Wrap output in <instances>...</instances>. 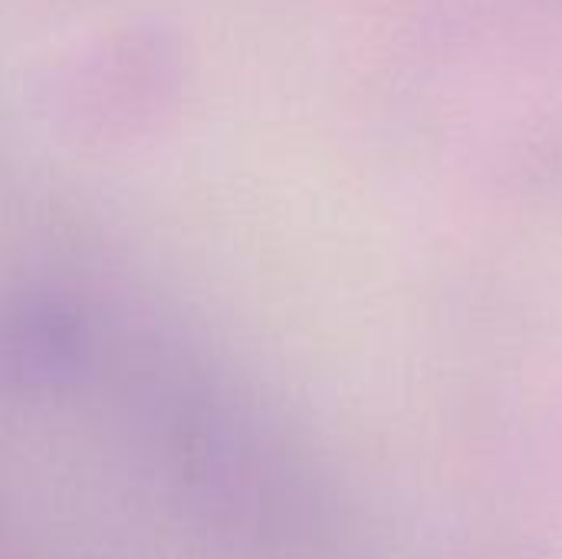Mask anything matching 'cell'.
I'll use <instances>...</instances> for the list:
<instances>
[{"label":"cell","mask_w":562,"mask_h":559,"mask_svg":"<svg viewBox=\"0 0 562 559\" xmlns=\"http://www.w3.org/2000/svg\"><path fill=\"white\" fill-rule=\"evenodd\" d=\"M89 356L92 326L76 300L43 287L0 297V399L66 392Z\"/></svg>","instance_id":"cell-1"}]
</instances>
